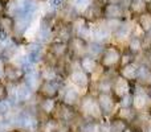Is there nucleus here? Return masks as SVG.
<instances>
[{
	"mask_svg": "<svg viewBox=\"0 0 151 132\" xmlns=\"http://www.w3.org/2000/svg\"><path fill=\"white\" fill-rule=\"evenodd\" d=\"M126 128H127L126 120L119 118V119H114L110 123L109 132H126Z\"/></svg>",
	"mask_w": 151,
	"mask_h": 132,
	"instance_id": "nucleus-11",
	"label": "nucleus"
},
{
	"mask_svg": "<svg viewBox=\"0 0 151 132\" xmlns=\"http://www.w3.org/2000/svg\"><path fill=\"white\" fill-rule=\"evenodd\" d=\"M56 130H58V128H57V123L53 122V120L47 122V124H45V127H44V132H55Z\"/></svg>",
	"mask_w": 151,
	"mask_h": 132,
	"instance_id": "nucleus-25",
	"label": "nucleus"
},
{
	"mask_svg": "<svg viewBox=\"0 0 151 132\" xmlns=\"http://www.w3.org/2000/svg\"><path fill=\"white\" fill-rule=\"evenodd\" d=\"M129 33H130V26H129L127 24H121V25L115 29V36H117L118 39H122V37L125 39V37L129 36Z\"/></svg>",
	"mask_w": 151,
	"mask_h": 132,
	"instance_id": "nucleus-20",
	"label": "nucleus"
},
{
	"mask_svg": "<svg viewBox=\"0 0 151 132\" xmlns=\"http://www.w3.org/2000/svg\"><path fill=\"white\" fill-rule=\"evenodd\" d=\"M147 9L150 11V15H151V3H150V5H147Z\"/></svg>",
	"mask_w": 151,
	"mask_h": 132,
	"instance_id": "nucleus-30",
	"label": "nucleus"
},
{
	"mask_svg": "<svg viewBox=\"0 0 151 132\" xmlns=\"http://www.w3.org/2000/svg\"><path fill=\"white\" fill-rule=\"evenodd\" d=\"M0 9H1V3H0Z\"/></svg>",
	"mask_w": 151,
	"mask_h": 132,
	"instance_id": "nucleus-35",
	"label": "nucleus"
},
{
	"mask_svg": "<svg viewBox=\"0 0 151 132\" xmlns=\"http://www.w3.org/2000/svg\"><path fill=\"white\" fill-rule=\"evenodd\" d=\"M150 85H151V75H150Z\"/></svg>",
	"mask_w": 151,
	"mask_h": 132,
	"instance_id": "nucleus-34",
	"label": "nucleus"
},
{
	"mask_svg": "<svg viewBox=\"0 0 151 132\" xmlns=\"http://www.w3.org/2000/svg\"><path fill=\"white\" fill-rule=\"evenodd\" d=\"M70 79L76 86H78L81 88H85L88 86V75L83 70H73L70 73Z\"/></svg>",
	"mask_w": 151,
	"mask_h": 132,
	"instance_id": "nucleus-5",
	"label": "nucleus"
},
{
	"mask_svg": "<svg viewBox=\"0 0 151 132\" xmlns=\"http://www.w3.org/2000/svg\"><path fill=\"white\" fill-rule=\"evenodd\" d=\"M127 90H129V85L125 78L121 77L113 83V91H114V94L118 95L119 98H123V96L127 95Z\"/></svg>",
	"mask_w": 151,
	"mask_h": 132,
	"instance_id": "nucleus-6",
	"label": "nucleus"
},
{
	"mask_svg": "<svg viewBox=\"0 0 151 132\" xmlns=\"http://www.w3.org/2000/svg\"><path fill=\"white\" fill-rule=\"evenodd\" d=\"M139 25L142 26V29H143L145 32H150L151 29V15L150 13H142V15H139Z\"/></svg>",
	"mask_w": 151,
	"mask_h": 132,
	"instance_id": "nucleus-15",
	"label": "nucleus"
},
{
	"mask_svg": "<svg viewBox=\"0 0 151 132\" xmlns=\"http://www.w3.org/2000/svg\"><path fill=\"white\" fill-rule=\"evenodd\" d=\"M115 1H117V3H119V4H121V3H122L123 0H115Z\"/></svg>",
	"mask_w": 151,
	"mask_h": 132,
	"instance_id": "nucleus-32",
	"label": "nucleus"
},
{
	"mask_svg": "<svg viewBox=\"0 0 151 132\" xmlns=\"http://www.w3.org/2000/svg\"><path fill=\"white\" fill-rule=\"evenodd\" d=\"M123 13H125V9L119 3H110L104 8V15L109 20H121Z\"/></svg>",
	"mask_w": 151,
	"mask_h": 132,
	"instance_id": "nucleus-2",
	"label": "nucleus"
},
{
	"mask_svg": "<svg viewBox=\"0 0 151 132\" xmlns=\"http://www.w3.org/2000/svg\"><path fill=\"white\" fill-rule=\"evenodd\" d=\"M64 3H65V0H49V4L53 9H58V8H61L64 5Z\"/></svg>",
	"mask_w": 151,
	"mask_h": 132,
	"instance_id": "nucleus-27",
	"label": "nucleus"
},
{
	"mask_svg": "<svg viewBox=\"0 0 151 132\" xmlns=\"http://www.w3.org/2000/svg\"><path fill=\"white\" fill-rule=\"evenodd\" d=\"M147 132H151V126L149 127V130H147Z\"/></svg>",
	"mask_w": 151,
	"mask_h": 132,
	"instance_id": "nucleus-33",
	"label": "nucleus"
},
{
	"mask_svg": "<svg viewBox=\"0 0 151 132\" xmlns=\"http://www.w3.org/2000/svg\"><path fill=\"white\" fill-rule=\"evenodd\" d=\"M55 102L52 101V99H47V101H44V103H42V111L45 112H52L53 108H55Z\"/></svg>",
	"mask_w": 151,
	"mask_h": 132,
	"instance_id": "nucleus-24",
	"label": "nucleus"
},
{
	"mask_svg": "<svg viewBox=\"0 0 151 132\" xmlns=\"http://www.w3.org/2000/svg\"><path fill=\"white\" fill-rule=\"evenodd\" d=\"M55 132H66V131L65 130H56Z\"/></svg>",
	"mask_w": 151,
	"mask_h": 132,
	"instance_id": "nucleus-31",
	"label": "nucleus"
},
{
	"mask_svg": "<svg viewBox=\"0 0 151 132\" xmlns=\"http://www.w3.org/2000/svg\"><path fill=\"white\" fill-rule=\"evenodd\" d=\"M80 64H81V67H82V70L85 73L94 71L97 67V62L93 57H82L80 61Z\"/></svg>",
	"mask_w": 151,
	"mask_h": 132,
	"instance_id": "nucleus-9",
	"label": "nucleus"
},
{
	"mask_svg": "<svg viewBox=\"0 0 151 132\" xmlns=\"http://www.w3.org/2000/svg\"><path fill=\"white\" fill-rule=\"evenodd\" d=\"M41 93L47 96V99H50L53 96L57 95L58 93V83H56L55 81H45L40 87Z\"/></svg>",
	"mask_w": 151,
	"mask_h": 132,
	"instance_id": "nucleus-4",
	"label": "nucleus"
},
{
	"mask_svg": "<svg viewBox=\"0 0 151 132\" xmlns=\"http://www.w3.org/2000/svg\"><path fill=\"white\" fill-rule=\"evenodd\" d=\"M78 99H80V94H78V91L76 90V88L69 87L68 90L65 91L64 101H65L66 104H70V106H73V104H76L78 102Z\"/></svg>",
	"mask_w": 151,
	"mask_h": 132,
	"instance_id": "nucleus-10",
	"label": "nucleus"
},
{
	"mask_svg": "<svg viewBox=\"0 0 151 132\" xmlns=\"http://www.w3.org/2000/svg\"><path fill=\"white\" fill-rule=\"evenodd\" d=\"M5 75H7L8 79L15 81V79H17V78H20L21 75H23V73H21L20 69H16V67L8 66L7 69H5Z\"/></svg>",
	"mask_w": 151,
	"mask_h": 132,
	"instance_id": "nucleus-16",
	"label": "nucleus"
},
{
	"mask_svg": "<svg viewBox=\"0 0 151 132\" xmlns=\"http://www.w3.org/2000/svg\"><path fill=\"white\" fill-rule=\"evenodd\" d=\"M109 33H110V31L107 26H98V28H96L93 32L97 41H105V40L109 37Z\"/></svg>",
	"mask_w": 151,
	"mask_h": 132,
	"instance_id": "nucleus-14",
	"label": "nucleus"
},
{
	"mask_svg": "<svg viewBox=\"0 0 151 132\" xmlns=\"http://www.w3.org/2000/svg\"><path fill=\"white\" fill-rule=\"evenodd\" d=\"M5 94H7V91H5L4 85H3V83H0V102H3V101H4V98H5Z\"/></svg>",
	"mask_w": 151,
	"mask_h": 132,
	"instance_id": "nucleus-28",
	"label": "nucleus"
},
{
	"mask_svg": "<svg viewBox=\"0 0 151 132\" xmlns=\"http://www.w3.org/2000/svg\"><path fill=\"white\" fill-rule=\"evenodd\" d=\"M130 8L134 13L142 15V13H145V9L147 8V1L146 0H133Z\"/></svg>",
	"mask_w": 151,
	"mask_h": 132,
	"instance_id": "nucleus-13",
	"label": "nucleus"
},
{
	"mask_svg": "<svg viewBox=\"0 0 151 132\" xmlns=\"http://www.w3.org/2000/svg\"><path fill=\"white\" fill-rule=\"evenodd\" d=\"M146 103H147V101L143 94H138V95H135L133 98V106H134V108H137V110L143 108V107L146 106Z\"/></svg>",
	"mask_w": 151,
	"mask_h": 132,
	"instance_id": "nucleus-18",
	"label": "nucleus"
},
{
	"mask_svg": "<svg viewBox=\"0 0 151 132\" xmlns=\"http://www.w3.org/2000/svg\"><path fill=\"white\" fill-rule=\"evenodd\" d=\"M142 48H143V45H142V41L138 39V37H134V39L130 41V52L134 53V54L141 52Z\"/></svg>",
	"mask_w": 151,
	"mask_h": 132,
	"instance_id": "nucleus-21",
	"label": "nucleus"
},
{
	"mask_svg": "<svg viewBox=\"0 0 151 132\" xmlns=\"http://www.w3.org/2000/svg\"><path fill=\"white\" fill-rule=\"evenodd\" d=\"M138 69L139 67L137 65H134L133 62L131 64H127V65L123 66L122 71V78H125L126 81H130V79H134V78H138Z\"/></svg>",
	"mask_w": 151,
	"mask_h": 132,
	"instance_id": "nucleus-7",
	"label": "nucleus"
},
{
	"mask_svg": "<svg viewBox=\"0 0 151 132\" xmlns=\"http://www.w3.org/2000/svg\"><path fill=\"white\" fill-rule=\"evenodd\" d=\"M81 132H98V128L94 123H88L81 128Z\"/></svg>",
	"mask_w": 151,
	"mask_h": 132,
	"instance_id": "nucleus-26",
	"label": "nucleus"
},
{
	"mask_svg": "<svg viewBox=\"0 0 151 132\" xmlns=\"http://www.w3.org/2000/svg\"><path fill=\"white\" fill-rule=\"evenodd\" d=\"M89 50H90V53L93 56H99V54H102V52H104V48H102L98 42H94V44L90 45V49Z\"/></svg>",
	"mask_w": 151,
	"mask_h": 132,
	"instance_id": "nucleus-23",
	"label": "nucleus"
},
{
	"mask_svg": "<svg viewBox=\"0 0 151 132\" xmlns=\"http://www.w3.org/2000/svg\"><path fill=\"white\" fill-rule=\"evenodd\" d=\"M0 75H1V71H0Z\"/></svg>",
	"mask_w": 151,
	"mask_h": 132,
	"instance_id": "nucleus-37",
	"label": "nucleus"
},
{
	"mask_svg": "<svg viewBox=\"0 0 151 132\" xmlns=\"http://www.w3.org/2000/svg\"><path fill=\"white\" fill-rule=\"evenodd\" d=\"M150 34H151V29H150Z\"/></svg>",
	"mask_w": 151,
	"mask_h": 132,
	"instance_id": "nucleus-36",
	"label": "nucleus"
},
{
	"mask_svg": "<svg viewBox=\"0 0 151 132\" xmlns=\"http://www.w3.org/2000/svg\"><path fill=\"white\" fill-rule=\"evenodd\" d=\"M83 3H86V0H76V5H81Z\"/></svg>",
	"mask_w": 151,
	"mask_h": 132,
	"instance_id": "nucleus-29",
	"label": "nucleus"
},
{
	"mask_svg": "<svg viewBox=\"0 0 151 132\" xmlns=\"http://www.w3.org/2000/svg\"><path fill=\"white\" fill-rule=\"evenodd\" d=\"M118 61H119V52L115 48H107L102 52L101 64L104 67H106V69L113 67Z\"/></svg>",
	"mask_w": 151,
	"mask_h": 132,
	"instance_id": "nucleus-1",
	"label": "nucleus"
},
{
	"mask_svg": "<svg viewBox=\"0 0 151 132\" xmlns=\"http://www.w3.org/2000/svg\"><path fill=\"white\" fill-rule=\"evenodd\" d=\"M99 90H101L102 94H110V91L113 90V82L111 81L102 79L101 83H99Z\"/></svg>",
	"mask_w": 151,
	"mask_h": 132,
	"instance_id": "nucleus-22",
	"label": "nucleus"
},
{
	"mask_svg": "<svg viewBox=\"0 0 151 132\" xmlns=\"http://www.w3.org/2000/svg\"><path fill=\"white\" fill-rule=\"evenodd\" d=\"M52 52L56 57H61L66 52V45L64 42H56V44L52 45Z\"/></svg>",
	"mask_w": 151,
	"mask_h": 132,
	"instance_id": "nucleus-19",
	"label": "nucleus"
},
{
	"mask_svg": "<svg viewBox=\"0 0 151 132\" xmlns=\"http://www.w3.org/2000/svg\"><path fill=\"white\" fill-rule=\"evenodd\" d=\"M27 58H28V61L32 64V65L36 64V62H39L40 58H41V48H40L39 44H33V45L29 46Z\"/></svg>",
	"mask_w": 151,
	"mask_h": 132,
	"instance_id": "nucleus-8",
	"label": "nucleus"
},
{
	"mask_svg": "<svg viewBox=\"0 0 151 132\" xmlns=\"http://www.w3.org/2000/svg\"><path fill=\"white\" fill-rule=\"evenodd\" d=\"M39 74H37L36 71H29L28 75H27V79H25V85L28 86L29 88H31V91L36 90V88H39Z\"/></svg>",
	"mask_w": 151,
	"mask_h": 132,
	"instance_id": "nucleus-12",
	"label": "nucleus"
},
{
	"mask_svg": "<svg viewBox=\"0 0 151 132\" xmlns=\"http://www.w3.org/2000/svg\"><path fill=\"white\" fill-rule=\"evenodd\" d=\"M98 104L102 114L105 115L111 114L113 110H114V99L111 98L110 94H101L98 98Z\"/></svg>",
	"mask_w": 151,
	"mask_h": 132,
	"instance_id": "nucleus-3",
	"label": "nucleus"
},
{
	"mask_svg": "<svg viewBox=\"0 0 151 132\" xmlns=\"http://www.w3.org/2000/svg\"><path fill=\"white\" fill-rule=\"evenodd\" d=\"M13 26V20L11 17H7V16H4V17H0V31L4 32V33H7L8 31H11Z\"/></svg>",
	"mask_w": 151,
	"mask_h": 132,
	"instance_id": "nucleus-17",
	"label": "nucleus"
}]
</instances>
